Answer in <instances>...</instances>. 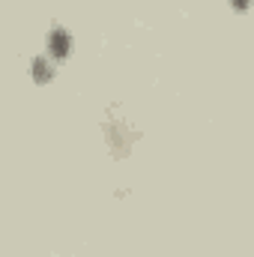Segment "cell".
I'll return each instance as SVG.
<instances>
[{"mask_svg":"<svg viewBox=\"0 0 254 257\" xmlns=\"http://www.w3.org/2000/svg\"><path fill=\"white\" fill-rule=\"evenodd\" d=\"M48 45H51V54H54V57H63L66 51H69V36H66L63 30H54V33L48 36Z\"/></svg>","mask_w":254,"mask_h":257,"instance_id":"obj_1","label":"cell"},{"mask_svg":"<svg viewBox=\"0 0 254 257\" xmlns=\"http://www.w3.org/2000/svg\"><path fill=\"white\" fill-rule=\"evenodd\" d=\"M233 3H236L239 9H245V6H248V0H233Z\"/></svg>","mask_w":254,"mask_h":257,"instance_id":"obj_2","label":"cell"}]
</instances>
